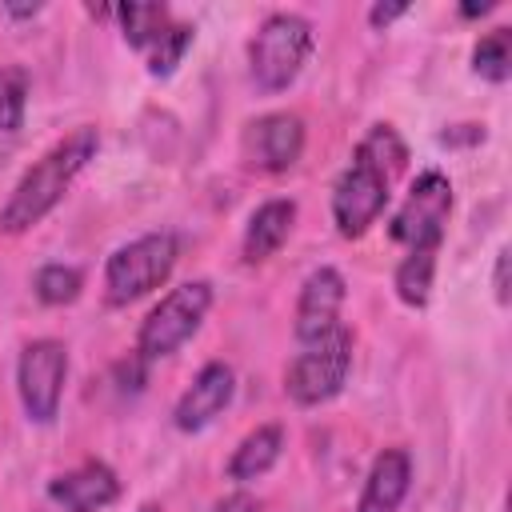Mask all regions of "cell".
<instances>
[{"label":"cell","instance_id":"cell-26","mask_svg":"<svg viewBox=\"0 0 512 512\" xmlns=\"http://www.w3.org/2000/svg\"><path fill=\"white\" fill-rule=\"evenodd\" d=\"M484 12H492V0H484V4H464V8H460V16H484Z\"/></svg>","mask_w":512,"mask_h":512},{"label":"cell","instance_id":"cell-13","mask_svg":"<svg viewBox=\"0 0 512 512\" xmlns=\"http://www.w3.org/2000/svg\"><path fill=\"white\" fill-rule=\"evenodd\" d=\"M408 484H412V456L404 448H384L364 476L356 512H396L408 496Z\"/></svg>","mask_w":512,"mask_h":512},{"label":"cell","instance_id":"cell-3","mask_svg":"<svg viewBox=\"0 0 512 512\" xmlns=\"http://www.w3.org/2000/svg\"><path fill=\"white\" fill-rule=\"evenodd\" d=\"M180 244L176 232H144L128 244H120L104 264V300L112 308H124L152 288H160L176 268Z\"/></svg>","mask_w":512,"mask_h":512},{"label":"cell","instance_id":"cell-23","mask_svg":"<svg viewBox=\"0 0 512 512\" xmlns=\"http://www.w3.org/2000/svg\"><path fill=\"white\" fill-rule=\"evenodd\" d=\"M492 288H496V300H500V304H508V300H512V292H508V248H500V252H496Z\"/></svg>","mask_w":512,"mask_h":512},{"label":"cell","instance_id":"cell-9","mask_svg":"<svg viewBox=\"0 0 512 512\" xmlns=\"http://www.w3.org/2000/svg\"><path fill=\"white\" fill-rule=\"evenodd\" d=\"M304 152V120L296 112H268L244 124L240 156L256 172H288Z\"/></svg>","mask_w":512,"mask_h":512},{"label":"cell","instance_id":"cell-21","mask_svg":"<svg viewBox=\"0 0 512 512\" xmlns=\"http://www.w3.org/2000/svg\"><path fill=\"white\" fill-rule=\"evenodd\" d=\"M28 104V76L24 68H0V132H16Z\"/></svg>","mask_w":512,"mask_h":512},{"label":"cell","instance_id":"cell-25","mask_svg":"<svg viewBox=\"0 0 512 512\" xmlns=\"http://www.w3.org/2000/svg\"><path fill=\"white\" fill-rule=\"evenodd\" d=\"M4 12H8V16H16V20H24V16H36V12H40V4H32V8H16V4H4Z\"/></svg>","mask_w":512,"mask_h":512},{"label":"cell","instance_id":"cell-12","mask_svg":"<svg viewBox=\"0 0 512 512\" xmlns=\"http://www.w3.org/2000/svg\"><path fill=\"white\" fill-rule=\"evenodd\" d=\"M116 496H120V476L104 460H84L48 480V500L64 512H100L116 504Z\"/></svg>","mask_w":512,"mask_h":512},{"label":"cell","instance_id":"cell-1","mask_svg":"<svg viewBox=\"0 0 512 512\" xmlns=\"http://www.w3.org/2000/svg\"><path fill=\"white\" fill-rule=\"evenodd\" d=\"M404 164H408V148L396 136V128L372 124L364 132V140L356 144L352 164L340 172V180L332 188V220H336L340 236L356 240L380 220V212L392 196V180L404 172Z\"/></svg>","mask_w":512,"mask_h":512},{"label":"cell","instance_id":"cell-5","mask_svg":"<svg viewBox=\"0 0 512 512\" xmlns=\"http://www.w3.org/2000/svg\"><path fill=\"white\" fill-rule=\"evenodd\" d=\"M212 308V284L208 280H188L180 288H172L168 296H160V304L140 320V332H136V356L148 364V360H164L172 356L176 348H184L200 320L208 316Z\"/></svg>","mask_w":512,"mask_h":512},{"label":"cell","instance_id":"cell-7","mask_svg":"<svg viewBox=\"0 0 512 512\" xmlns=\"http://www.w3.org/2000/svg\"><path fill=\"white\" fill-rule=\"evenodd\" d=\"M448 212H452V184L444 172L428 168L412 180L404 204L392 212V240L404 244L408 252L412 248H440L444 240V224H448Z\"/></svg>","mask_w":512,"mask_h":512},{"label":"cell","instance_id":"cell-17","mask_svg":"<svg viewBox=\"0 0 512 512\" xmlns=\"http://www.w3.org/2000/svg\"><path fill=\"white\" fill-rule=\"evenodd\" d=\"M432 276H436V248H412L400 268H396V296L408 308H424L432 296Z\"/></svg>","mask_w":512,"mask_h":512},{"label":"cell","instance_id":"cell-14","mask_svg":"<svg viewBox=\"0 0 512 512\" xmlns=\"http://www.w3.org/2000/svg\"><path fill=\"white\" fill-rule=\"evenodd\" d=\"M292 224H296V204L284 200V196H272L264 200L252 216H248V228H244V240H240V252L248 264H260L268 256L280 252V244L292 236Z\"/></svg>","mask_w":512,"mask_h":512},{"label":"cell","instance_id":"cell-8","mask_svg":"<svg viewBox=\"0 0 512 512\" xmlns=\"http://www.w3.org/2000/svg\"><path fill=\"white\" fill-rule=\"evenodd\" d=\"M64 380H68V348L60 340L40 336V340L24 344V352L16 360V392H20V404L32 424L56 420Z\"/></svg>","mask_w":512,"mask_h":512},{"label":"cell","instance_id":"cell-2","mask_svg":"<svg viewBox=\"0 0 512 512\" xmlns=\"http://www.w3.org/2000/svg\"><path fill=\"white\" fill-rule=\"evenodd\" d=\"M96 148H100V136H96V128H88V124L76 128V132H68L64 140H56V144L16 180L8 204L0 208V228H4V232H28V228H36V224L64 200V192H68L72 180L84 172V164L96 156Z\"/></svg>","mask_w":512,"mask_h":512},{"label":"cell","instance_id":"cell-22","mask_svg":"<svg viewBox=\"0 0 512 512\" xmlns=\"http://www.w3.org/2000/svg\"><path fill=\"white\" fill-rule=\"evenodd\" d=\"M404 12H408L404 0H396V4H372V8H368V24H372V28H388V24H392L396 16H404Z\"/></svg>","mask_w":512,"mask_h":512},{"label":"cell","instance_id":"cell-11","mask_svg":"<svg viewBox=\"0 0 512 512\" xmlns=\"http://www.w3.org/2000/svg\"><path fill=\"white\" fill-rule=\"evenodd\" d=\"M232 392H236V372L224 364V360H208L192 384L180 392L176 408H172V424L180 432H200L208 428L228 404H232Z\"/></svg>","mask_w":512,"mask_h":512},{"label":"cell","instance_id":"cell-10","mask_svg":"<svg viewBox=\"0 0 512 512\" xmlns=\"http://www.w3.org/2000/svg\"><path fill=\"white\" fill-rule=\"evenodd\" d=\"M344 276L324 264L316 272H308V280L300 284V296H296V340L300 344H312L328 332L340 328V308H344Z\"/></svg>","mask_w":512,"mask_h":512},{"label":"cell","instance_id":"cell-24","mask_svg":"<svg viewBox=\"0 0 512 512\" xmlns=\"http://www.w3.org/2000/svg\"><path fill=\"white\" fill-rule=\"evenodd\" d=\"M212 512H260V500L248 496V492H232V496H224Z\"/></svg>","mask_w":512,"mask_h":512},{"label":"cell","instance_id":"cell-16","mask_svg":"<svg viewBox=\"0 0 512 512\" xmlns=\"http://www.w3.org/2000/svg\"><path fill=\"white\" fill-rule=\"evenodd\" d=\"M116 20H120V28H124V40L136 48V52H148L164 32H168V24H172V12L164 8V4H120L116 8Z\"/></svg>","mask_w":512,"mask_h":512},{"label":"cell","instance_id":"cell-18","mask_svg":"<svg viewBox=\"0 0 512 512\" xmlns=\"http://www.w3.org/2000/svg\"><path fill=\"white\" fill-rule=\"evenodd\" d=\"M472 68H476V76H484L492 84H504L512 76V28L484 32L472 48Z\"/></svg>","mask_w":512,"mask_h":512},{"label":"cell","instance_id":"cell-19","mask_svg":"<svg viewBox=\"0 0 512 512\" xmlns=\"http://www.w3.org/2000/svg\"><path fill=\"white\" fill-rule=\"evenodd\" d=\"M80 288H84V272H80L76 264H44V268L32 276L36 300H40V304H52V308L72 304V300L80 296Z\"/></svg>","mask_w":512,"mask_h":512},{"label":"cell","instance_id":"cell-15","mask_svg":"<svg viewBox=\"0 0 512 512\" xmlns=\"http://www.w3.org/2000/svg\"><path fill=\"white\" fill-rule=\"evenodd\" d=\"M280 452H284V428H280V424H260V428H252V432L236 444V452H232V460H228V480H236V484L260 480V476L280 460Z\"/></svg>","mask_w":512,"mask_h":512},{"label":"cell","instance_id":"cell-20","mask_svg":"<svg viewBox=\"0 0 512 512\" xmlns=\"http://www.w3.org/2000/svg\"><path fill=\"white\" fill-rule=\"evenodd\" d=\"M192 36H196V28L192 24H180V20H172L168 24V32L144 52V60H148V72L152 76H168L176 64H180V56L188 52V44H192Z\"/></svg>","mask_w":512,"mask_h":512},{"label":"cell","instance_id":"cell-4","mask_svg":"<svg viewBox=\"0 0 512 512\" xmlns=\"http://www.w3.org/2000/svg\"><path fill=\"white\" fill-rule=\"evenodd\" d=\"M308 56H312V24L300 12H272L248 44V68L260 92H284L308 64Z\"/></svg>","mask_w":512,"mask_h":512},{"label":"cell","instance_id":"cell-6","mask_svg":"<svg viewBox=\"0 0 512 512\" xmlns=\"http://www.w3.org/2000/svg\"><path fill=\"white\" fill-rule=\"evenodd\" d=\"M348 372H352V332L340 324L336 332H328L312 344H300L296 360L284 372V392L300 408H312V404L332 400L344 388Z\"/></svg>","mask_w":512,"mask_h":512}]
</instances>
